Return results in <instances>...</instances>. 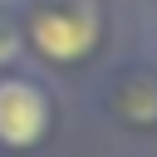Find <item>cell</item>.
Wrapping results in <instances>:
<instances>
[{
  "label": "cell",
  "mask_w": 157,
  "mask_h": 157,
  "mask_svg": "<svg viewBox=\"0 0 157 157\" xmlns=\"http://www.w3.org/2000/svg\"><path fill=\"white\" fill-rule=\"evenodd\" d=\"M49 128V98L25 78H0V142L34 147Z\"/></svg>",
  "instance_id": "obj_1"
},
{
  "label": "cell",
  "mask_w": 157,
  "mask_h": 157,
  "mask_svg": "<svg viewBox=\"0 0 157 157\" xmlns=\"http://www.w3.org/2000/svg\"><path fill=\"white\" fill-rule=\"evenodd\" d=\"M34 49L69 64V59H83L93 49V20L88 15H74V10H44L34 15Z\"/></svg>",
  "instance_id": "obj_2"
}]
</instances>
